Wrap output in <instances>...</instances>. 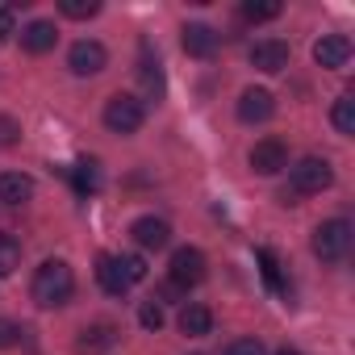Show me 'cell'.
Masks as SVG:
<instances>
[{
    "instance_id": "5b68a950",
    "label": "cell",
    "mask_w": 355,
    "mask_h": 355,
    "mask_svg": "<svg viewBox=\"0 0 355 355\" xmlns=\"http://www.w3.org/2000/svg\"><path fill=\"white\" fill-rule=\"evenodd\" d=\"M167 272H171V284L175 288H193V284L205 280V255L197 247H180V251H171Z\"/></svg>"
},
{
    "instance_id": "ac0fdd59",
    "label": "cell",
    "mask_w": 355,
    "mask_h": 355,
    "mask_svg": "<svg viewBox=\"0 0 355 355\" xmlns=\"http://www.w3.org/2000/svg\"><path fill=\"white\" fill-rule=\"evenodd\" d=\"M71 189L80 197H96L101 193V167H96V159H80L71 167Z\"/></svg>"
},
{
    "instance_id": "9a60e30c",
    "label": "cell",
    "mask_w": 355,
    "mask_h": 355,
    "mask_svg": "<svg viewBox=\"0 0 355 355\" xmlns=\"http://www.w3.org/2000/svg\"><path fill=\"white\" fill-rule=\"evenodd\" d=\"M55 42H59L55 21H30V26L21 30V46H26L30 55H46V51H55Z\"/></svg>"
},
{
    "instance_id": "8fae6325",
    "label": "cell",
    "mask_w": 355,
    "mask_h": 355,
    "mask_svg": "<svg viewBox=\"0 0 355 355\" xmlns=\"http://www.w3.org/2000/svg\"><path fill=\"white\" fill-rule=\"evenodd\" d=\"M130 234H134V243H138L142 251H163V247L171 243V226H167L163 218H138V222L130 226Z\"/></svg>"
},
{
    "instance_id": "44dd1931",
    "label": "cell",
    "mask_w": 355,
    "mask_h": 355,
    "mask_svg": "<svg viewBox=\"0 0 355 355\" xmlns=\"http://www.w3.org/2000/svg\"><path fill=\"white\" fill-rule=\"evenodd\" d=\"M330 121H334L338 134H355V101L351 96H338L334 109H330Z\"/></svg>"
},
{
    "instance_id": "4dcf8cb0",
    "label": "cell",
    "mask_w": 355,
    "mask_h": 355,
    "mask_svg": "<svg viewBox=\"0 0 355 355\" xmlns=\"http://www.w3.org/2000/svg\"><path fill=\"white\" fill-rule=\"evenodd\" d=\"M276 355H301V351H293V347H280V351H276Z\"/></svg>"
},
{
    "instance_id": "4316f807",
    "label": "cell",
    "mask_w": 355,
    "mask_h": 355,
    "mask_svg": "<svg viewBox=\"0 0 355 355\" xmlns=\"http://www.w3.org/2000/svg\"><path fill=\"white\" fill-rule=\"evenodd\" d=\"M259 268H263V280H268L272 288H280V263H276L272 251H259ZM280 293H284V288H280Z\"/></svg>"
},
{
    "instance_id": "d4e9b609",
    "label": "cell",
    "mask_w": 355,
    "mask_h": 355,
    "mask_svg": "<svg viewBox=\"0 0 355 355\" xmlns=\"http://www.w3.org/2000/svg\"><path fill=\"white\" fill-rule=\"evenodd\" d=\"M243 17L247 21H272V17H280V5H255V0H251V5H243Z\"/></svg>"
},
{
    "instance_id": "d6986e66",
    "label": "cell",
    "mask_w": 355,
    "mask_h": 355,
    "mask_svg": "<svg viewBox=\"0 0 355 355\" xmlns=\"http://www.w3.org/2000/svg\"><path fill=\"white\" fill-rule=\"evenodd\" d=\"M17 263H21V243H17L13 234L0 230V280L13 276V272H17Z\"/></svg>"
},
{
    "instance_id": "8992f818",
    "label": "cell",
    "mask_w": 355,
    "mask_h": 355,
    "mask_svg": "<svg viewBox=\"0 0 355 355\" xmlns=\"http://www.w3.org/2000/svg\"><path fill=\"white\" fill-rule=\"evenodd\" d=\"M67 67H71L76 76H101V71L109 67V51H105L101 42H92V38H80V42L67 51Z\"/></svg>"
},
{
    "instance_id": "6da1fadb",
    "label": "cell",
    "mask_w": 355,
    "mask_h": 355,
    "mask_svg": "<svg viewBox=\"0 0 355 355\" xmlns=\"http://www.w3.org/2000/svg\"><path fill=\"white\" fill-rule=\"evenodd\" d=\"M71 293H76V276H71V268H67L63 259H46V263L34 272L30 297H34L42 309H59V305H67Z\"/></svg>"
},
{
    "instance_id": "30bf717a",
    "label": "cell",
    "mask_w": 355,
    "mask_h": 355,
    "mask_svg": "<svg viewBox=\"0 0 355 355\" xmlns=\"http://www.w3.org/2000/svg\"><path fill=\"white\" fill-rule=\"evenodd\" d=\"M272 113H276V101H272L268 88H247V92L239 96V121L259 125V121H268Z\"/></svg>"
},
{
    "instance_id": "f546056e",
    "label": "cell",
    "mask_w": 355,
    "mask_h": 355,
    "mask_svg": "<svg viewBox=\"0 0 355 355\" xmlns=\"http://www.w3.org/2000/svg\"><path fill=\"white\" fill-rule=\"evenodd\" d=\"M17 34V13L13 9H0V42H9Z\"/></svg>"
},
{
    "instance_id": "ba28073f",
    "label": "cell",
    "mask_w": 355,
    "mask_h": 355,
    "mask_svg": "<svg viewBox=\"0 0 355 355\" xmlns=\"http://www.w3.org/2000/svg\"><path fill=\"white\" fill-rule=\"evenodd\" d=\"M313 59H318L322 67H330V71L347 67V59H351V38H347V34H322V38L313 42Z\"/></svg>"
},
{
    "instance_id": "83f0119b",
    "label": "cell",
    "mask_w": 355,
    "mask_h": 355,
    "mask_svg": "<svg viewBox=\"0 0 355 355\" xmlns=\"http://www.w3.org/2000/svg\"><path fill=\"white\" fill-rule=\"evenodd\" d=\"M226 355H263V343L259 338H234L226 347Z\"/></svg>"
},
{
    "instance_id": "603a6c76",
    "label": "cell",
    "mask_w": 355,
    "mask_h": 355,
    "mask_svg": "<svg viewBox=\"0 0 355 355\" xmlns=\"http://www.w3.org/2000/svg\"><path fill=\"white\" fill-rule=\"evenodd\" d=\"M117 263H121V272H125L130 284L146 280V259H142V255H117Z\"/></svg>"
},
{
    "instance_id": "7c38bea8",
    "label": "cell",
    "mask_w": 355,
    "mask_h": 355,
    "mask_svg": "<svg viewBox=\"0 0 355 355\" xmlns=\"http://www.w3.org/2000/svg\"><path fill=\"white\" fill-rule=\"evenodd\" d=\"M117 338H121V330H117L113 322H92V326H84V330H80L76 351H80V355H96V351H109Z\"/></svg>"
},
{
    "instance_id": "4fadbf2b",
    "label": "cell",
    "mask_w": 355,
    "mask_h": 355,
    "mask_svg": "<svg viewBox=\"0 0 355 355\" xmlns=\"http://www.w3.org/2000/svg\"><path fill=\"white\" fill-rule=\"evenodd\" d=\"M180 42H184V51H189L193 59H209V55L218 51L222 34H218L214 26H201V21H197V26H184V38H180Z\"/></svg>"
},
{
    "instance_id": "277c9868",
    "label": "cell",
    "mask_w": 355,
    "mask_h": 355,
    "mask_svg": "<svg viewBox=\"0 0 355 355\" xmlns=\"http://www.w3.org/2000/svg\"><path fill=\"white\" fill-rule=\"evenodd\" d=\"M347 247H351V226H347L343 218H330V222H322V226L313 230V255H318V259L334 263V259L347 255Z\"/></svg>"
},
{
    "instance_id": "f1b7e54d",
    "label": "cell",
    "mask_w": 355,
    "mask_h": 355,
    "mask_svg": "<svg viewBox=\"0 0 355 355\" xmlns=\"http://www.w3.org/2000/svg\"><path fill=\"white\" fill-rule=\"evenodd\" d=\"M17 338H21V326L9 322V318H0V351H5V347H17Z\"/></svg>"
},
{
    "instance_id": "7402d4cb",
    "label": "cell",
    "mask_w": 355,
    "mask_h": 355,
    "mask_svg": "<svg viewBox=\"0 0 355 355\" xmlns=\"http://www.w3.org/2000/svg\"><path fill=\"white\" fill-rule=\"evenodd\" d=\"M59 13L71 17V21H88L101 13V0H59Z\"/></svg>"
},
{
    "instance_id": "e0dca14e",
    "label": "cell",
    "mask_w": 355,
    "mask_h": 355,
    "mask_svg": "<svg viewBox=\"0 0 355 355\" xmlns=\"http://www.w3.org/2000/svg\"><path fill=\"white\" fill-rule=\"evenodd\" d=\"M175 322H180V334H189V338H205V334L214 330V313H209L205 305H197V301L184 305Z\"/></svg>"
},
{
    "instance_id": "5bb4252c",
    "label": "cell",
    "mask_w": 355,
    "mask_h": 355,
    "mask_svg": "<svg viewBox=\"0 0 355 355\" xmlns=\"http://www.w3.org/2000/svg\"><path fill=\"white\" fill-rule=\"evenodd\" d=\"M96 280H101V288H105L109 297H125V293H130V280H125L117 255H96Z\"/></svg>"
},
{
    "instance_id": "52a82bcc",
    "label": "cell",
    "mask_w": 355,
    "mask_h": 355,
    "mask_svg": "<svg viewBox=\"0 0 355 355\" xmlns=\"http://www.w3.org/2000/svg\"><path fill=\"white\" fill-rule=\"evenodd\" d=\"M251 167H255L259 175H276V171H284V167H288V146H284L280 138H263V142H255V146H251Z\"/></svg>"
},
{
    "instance_id": "9c48e42d",
    "label": "cell",
    "mask_w": 355,
    "mask_h": 355,
    "mask_svg": "<svg viewBox=\"0 0 355 355\" xmlns=\"http://www.w3.org/2000/svg\"><path fill=\"white\" fill-rule=\"evenodd\" d=\"M251 63H255V71L276 76V71H284V67H288V46H284L280 38H263V42H255V46H251Z\"/></svg>"
},
{
    "instance_id": "484cf974",
    "label": "cell",
    "mask_w": 355,
    "mask_h": 355,
    "mask_svg": "<svg viewBox=\"0 0 355 355\" xmlns=\"http://www.w3.org/2000/svg\"><path fill=\"white\" fill-rule=\"evenodd\" d=\"M21 138V121L9 117V113H0V146H13Z\"/></svg>"
},
{
    "instance_id": "7a4b0ae2",
    "label": "cell",
    "mask_w": 355,
    "mask_h": 355,
    "mask_svg": "<svg viewBox=\"0 0 355 355\" xmlns=\"http://www.w3.org/2000/svg\"><path fill=\"white\" fill-rule=\"evenodd\" d=\"M330 184H334V171H330V163H326V159L305 155V159H297V163H293V193H297V197L326 193Z\"/></svg>"
},
{
    "instance_id": "cb8c5ba5",
    "label": "cell",
    "mask_w": 355,
    "mask_h": 355,
    "mask_svg": "<svg viewBox=\"0 0 355 355\" xmlns=\"http://www.w3.org/2000/svg\"><path fill=\"white\" fill-rule=\"evenodd\" d=\"M138 322H142L146 330H163V305H159V301H142Z\"/></svg>"
},
{
    "instance_id": "3957f363",
    "label": "cell",
    "mask_w": 355,
    "mask_h": 355,
    "mask_svg": "<svg viewBox=\"0 0 355 355\" xmlns=\"http://www.w3.org/2000/svg\"><path fill=\"white\" fill-rule=\"evenodd\" d=\"M142 117H146V109H142V101L130 96V92H117V96L105 105V125H109L113 134H138Z\"/></svg>"
},
{
    "instance_id": "ffe728a7",
    "label": "cell",
    "mask_w": 355,
    "mask_h": 355,
    "mask_svg": "<svg viewBox=\"0 0 355 355\" xmlns=\"http://www.w3.org/2000/svg\"><path fill=\"white\" fill-rule=\"evenodd\" d=\"M138 80H142V88H146L150 101L163 96V71H159V59H142V63H138Z\"/></svg>"
},
{
    "instance_id": "2e32d148",
    "label": "cell",
    "mask_w": 355,
    "mask_h": 355,
    "mask_svg": "<svg viewBox=\"0 0 355 355\" xmlns=\"http://www.w3.org/2000/svg\"><path fill=\"white\" fill-rule=\"evenodd\" d=\"M34 197V180L26 171H5L0 175V201L5 205H26Z\"/></svg>"
}]
</instances>
